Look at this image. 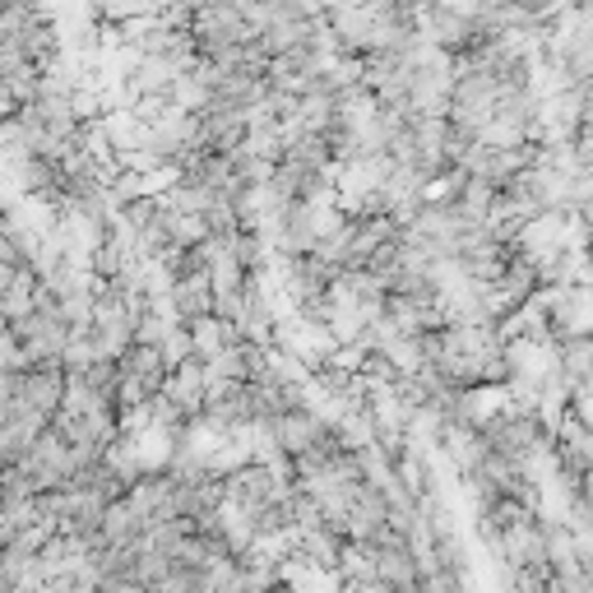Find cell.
<instances>
[{"mask_svg":"<svg viewBox=\"0 0 593 593\" xmlns=\"http://www.w3.org/2000/svg\"><path fill=\"white\" fill-rule=\"evenodd\" d=\"M552 357H556V376L566 380L570 394L593 386V329H570V335L552 339Z\"/></svg>","mask_w":593,"mask_h":593,"instance_id":"1","label":"cell"}]
</instances>
